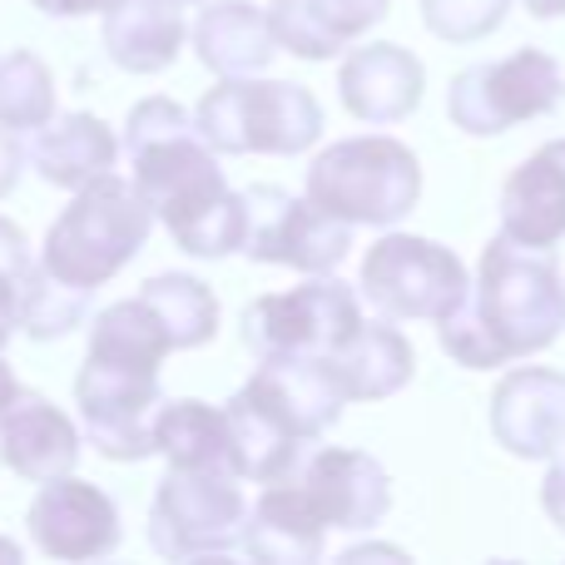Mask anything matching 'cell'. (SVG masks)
Wrapping results in <instances>:
<instances>
[{"label":"cell","instance_id":"1","mask_svg":"<svg viewBox=\"0 0 565 565\" xmlns=\"http://www.w3.org/2000/svg\"><path fill=\"white\" fill-rule=\"evenodd\" d=\"M125 154L135 164L129 179L184 254L228 258L248 248V194L228 189L218 149L184 105L164 95L139 99L125 119Z\"/></svg>","mask_w":565,"mask_h":565},{"label":"cell","instance_id":"2","mask_svg":"<svg viewBox=\"0 0 565 565\" xmlns=\"http://www.w3.org/2000/svg\"><path fill=\"white\" fill-rule=\"evenodd\" d=\"M565 328V278L551 248H526L497 234L481 248L471 292L451 318L437 322L441 348L471 372L536 358Z\"/></svg>","mask_w":565,"mask_h":565},{"label":"cell","instance_id":"3","mask_svg":"<svg viewBox=\"0 0 565 565\" xmlns=\"http://www.w3.org/2000/svg\"><path fill=\"white\" fill-rule=\"evenodd\" d=\"M174 352L169 328L145 298L109 302L95 312L85 367L75 377V407L85 422L89 447L109 461L159 457L154 417H159V367Z\"/></svg>","mask_w":565,"mask_h":565},{"label":"cell","instance_id":"4","mask_svg":"<svg viewBox=\"0 0 565 565\" xmlns=\"http://www.w3.org/2000/svg\"><path fill=\"white\" fill-rule=\"evenodd\" d=\"M348 402L332 358H264V367L224 407L234 427L238 477L258 487L298 477L302 447L318 441Z\"/></svg>","mask_w":565,"mask_h":565},{"label":"cell","instance_id":"5","mask_svg":"<svg viewBox=\"0 0 565 565\" xmlns=\"http://www.w3.org/2000/svg\"><path fill=\"white\" fill-rule=\"evenodd\" d=\"M154 218V204L139 194L135 179H119L109 169V174L89 179L85 189H75L70 209L50 224L45 244H40V264L60 282L95 292L149 244Z\"/></svg>","mask_w":565,"mask_h":565},{"label":"cell","instance_id":"6","mask_svg":"<svg viewBox=\"0 0 565 565\" xmlns=\"http://www.w3.org/2000/svg\"><path fill=\"white\" fill-rule=\"evenodd\" d=\"M199 135L218 154H308L322 139V105L292 79L218 75V85L194 109Z\"/></svg>","mask_w":565,"mask_h":565},{"label":"cell","instance_id":"7","mask_svg":"<svg viewBox=\"0 0 565 565\" xmlns=\"http://www.w3.org/2000/svg\"><path fill=\"white\" fill-rule=\"evenodd\" d=\"M308 199L338 214L342 224L392 228L417 209L422 199V164L402 139L358 135L328 145L308 164Z\"/></svg>","mask_w":565,"mask_h":565},{"label":"cell","instance_id":"8","mask_svg":"<svg viewBox=\"0 0 565 565\" xmlns=\"http://www.w3.org/2000/svg\"><path fill=\"white\" fill-rule=\"evenodd\" d=\"M358 292L332 274H308V282L288 292L254 298L238 318L244 348L264 358H338L362 328Z\"/></svg>","mask_w":565,"mask_h":565},{"label":"cell","instance_id":"9","mask_svg":"<svg viewBox=\"0 0 565 565\" xmlns=\"http://www.w3.org/2000/svg\"><path fill=\"white\" fill-rule=\"evenodd\" d=\"M248 511L254 507L238 491V477L169 467L154 491V507H149V546L164 561L224 556V551L244 546Z\"/></svg>","mask_w":565,"mask_h":565},{"label":"cell","instance_id":"10","mask_svg":"<svg viewBox=\"0 0 565 565\" xmlns=\"http://www.w3.org/2000/svg\"><path fill=\"white\" fill-rule=\"evenodd\" d=\"M358 288L382 318L441 322L467 302L471 278H467V264L447 244H431V238H417V234H387L362 258Z\"/></svg>","mask_w":565,"mask_h":565},{"label":"cell","instance_id":"11","mask_svg":"<svg viewBox=\"0 0 565 565\" xmlns=\"http://www.w3.org/2000/svg\"><path fill=\"white\" fill-rule=\"evenodd\" d=\"M561 99H565V70L556 65V55L526 45L507 60L461 70L447 89V115L461 135L491 139L526 125V119L551 115Z\"/></svg>","mask_w":565,"mask_h":565},{"label":"cell","instance_id":"12","mask_svg":"<svg viewBox=\"0 0 565 565\" xmlns=\"http://www.w3.org/2000/svg\"><path fill=\"white\" fill-rule=\"evenodd\" d=\"M248 194V248L254 264L298 268V274H332L352 248V224L312 204L308 194H288L274 184H254Z\"/></svg>","mask_w":565,"mask_h":565},{"label":"cell","instance_id":"13","mask_svg":"<svg viewBox=\"0 0 565 565\" xmlns=\"http://www.w3.org/2000/svg\"><path fill=\"white\" fill-rule=\"evenodd\" d=\"M25 526L30 541L50 561H99L109 551H119V541H125L115 497L105 487H95V481L75 477V471L40 481V491L30 497Z\"/></svg>","mask_w":565,"mask_h":565},{"label":"cell","instance_id":"14","mask_svg":"<svg viewBox=\"0 0 565 565\" xmlns=\"http://www.w3.org/2000/svg\"><path fill=\"white\" fill-rule=\"evenodd\" d=\"M298 487L308 491L312 511L328 521V531H372L392 507L387 467L367 451L322 447L298 467Z\"/></svg>","mask_w":565,"mask_h":565},{"label":"cell","instance_id":"15","mask_svg":"<svg viewBox=\"0 0 565 565\" xmlns=\"http://www.w3.org/2000/svg\"><path fill=\"white\" fill-rule=\"evenodd\" d=\"M491 437L521 461L565 451V372L511 367L491 392Z\"/></svg>","mask_w":565,"mask_h":565},{"label":"cell","instance_id":"16","mask_svg":"<svg viewBox=\"0 0 565 565\" xmlns=\"http://www.w3.org/2000/svg\"><path fill=\"white\" fill-rule=\"evenodd\" d=\"M79 427L45 397V392L15 387L0 397V467H10L25 481L70 477L79 461Z\"/></svg>","mask_w":565,"mask_h":565},{"label":"cell","instance_id":"17","mask_svg":"<svg viewBox=\"0 0 565 565\" xmlns=\"http://www.w3.org/2000/svg\"><path fill=\"white\" fill-rule=\"evenodd\" d=\"M422 89H427L422 60L392 40L352 50L338 70V99L362 125H402L422 105Z\"/></svg>","mask_w":565,"mask_h":565},{"label":"cell","instance_id":"18","mask_svg":"<svg viewBox=\"0 0 565 565\" xmlns=\"http://www.w3.org/2000/svg\"><path fill=\"white\" fill-rule=\"evenodd\" d=\"M501 234L526 248H556L565 238V139L541 145L501 189Z\"/></svg>","mask_w":565,"mask_h":565},{"label":"cell","instance_id":"19","mask_svg":"<svg viewBox=\"0 0 565 565\" xmlns=\"http://www.w3.org/2000/svg\"><path fill=\"white\" fill-rule=\"evenodd\" d=\"M322 536H328V521L312 511L298 477H288L264 487V497L254 501L244 551L264 565H312L322 556Z\"/></svg>","mask_w":565,"mask_h":565},{"label":"cell","instance_id":"20","mask_svg":"<svg viewBox=\"0 0 565 565\" xmlns=\"http://www.w3.org/2000/svg\"><path fill=\"white\" fill-rule=\"evenodd\" d=\"M278 30L254 0H214L194 20V55L214 75H258L278 55Z\"/></svg>","mask_w":565,"mask_h":565},{"label":"cell","instance_id":"21","mask_svg":"<svg viewBox=\"0 0 565 565\" xmlns=\"http://www.w3.org/2000/svg\"><path fill=\"white\" fill-rule=\"evenodd\" d=\"M392 0H268L278 45L298 60H332L387 15Z\"/></svg>","mask_w":565,"mask_h":565},{"label":"cell","instance_id":"22","mask_svg":"<svg viewBox=\"0 0 565 565\" xmlns=\"http://www.w3.org/2000/svg\"><path fill=\"white\" fill-rule=\"evenodd\" d=\"M115 159H119V139L109 135L105 119L85 115V109L79 115H55L30 139V164L55 189H85L89 179L109 174Z\"/></svg>","mask_w":565,"mask_h":565},{"label":"cell","instance_id":"23","mask_svg":"<svg viewBox=\"0 0 565 565\" xmlns=\"http://www.w3.org/2000/svg\"><path fill=\"white\" fill-rule=\"evenodd\" d=\"M189 25L174 0H119L105 10V50L129 75H159L179 60Z\"/></svg>","mask_w":565,"mask_h":565},{"label":"cell","instance_id":"24","mask_svg":"<svg viewBox=\"0 0 565 565\" xmlns=\"http://www.w3.org/2000/svg\"><path fill=\"white\" fill-rule=\"evenodd\" d=\"M154 447H159V457H164L169 467L238 477L234 427H228V412L214 407V402H199V397L164 402L159 417H154Z\"/></svg>","mask_w":565,"mask_h":565},{"label":"cell","instance_id":"25","mask_svg":"<svg viewBox=\"0 0 565 565\" xmlns=\"http://www.w3.org/2000/svg\"><path fill=\"white\" fill-rule=\"evenodd\" d=\"M332 362H338L342 387H348L352 402L397 397V392L412 382V372H417V352H412V342L402 338L392 322H362L358 338H352Z\"/></svg>","mask_w":565,"mask_h":565},{"label":"cell","instance_id":"26","mask_svg":"<svg viewBox=\"0 0 565 565\" xmlns=\"http://www.w3.org/2000/svg\"><path fill=\"white\" fill-rule=\"evenodd\" d=\"M139 298L164 318L169 328V342L174 352H189V348H204L214 342L218 332V298L204 278H189V274H159L139 288Z\"/></svg>","mask_w":565,"mask_h":565},{"label":"cell","instance_id":"27","mask_svg":"<svg viewBox=\"0 0 565 565\" xmlns=\"http://www.w3.org/2000/svg\"><path fill=\"white\" fill-rule=\"evenodd\" d=\"M0 119L20 135H35L55 119V75L30 50L0 55Z\"/></svg>","mask_w":565,"mask_h":565},{"label":"cell","instance_id":"28","mask_svg":"<svg viewBox=\"0 0 565 565\" xmlns=\"http://www.w3.org/2000/svg\"><path fill=\"white\" fill-rule=\"evenodd\" d=\"M89 322V288H75V282H60L45 264L35 268L25 292V318H20V332L35 342H55L65 332L85 328Z\"/></svg>","mask_w":565,"mask_h":565},{"label":"cell","instance_id":"29","mask_svg":"<svg viewBox=\"0 0 565 565\" xmlns=\"http://www.w3.org/2000/svg\"><path fill=\"white\" fill-rule=\"evenodd\" d=\"M35 268H40V258L30 254V238L20 234L10 218H0V352H6V342L20 332L25 292H30Z\"/></svg>","mask_w":565,"mask_h":565},{"label":"cell","instance_id":"30","mask_svg":"<svg viewBox=\"0 0 565 565\" xmlns=\"http://www.w3.org/2000/svg\"><path fill=\"white\" fill-rule=\"evenodd\" d=\"M511 0H422V25L437 40L451 45H471V40H487L491 30H501Z\"/></svg>","mask_w":565,"mask_h":565},{"label":"cell","instance_id":"31","mask_svg":"<svg viewBox=\"0 0 565 565\" xmlns=\"http://www.w3.org/2000/svg\"><path fill=\"white\" fill-rule=\"evenodd\" d=\"M20 169H25V145H20V129H10L0 119V199L20 184Z\"/></svg>","mask_w":565,"mask_h":565},{"label":"cell","instance_id":"32","mask_svg":"<svg viewBox=\"0 0 565 565\" xmlns=\"http://www.w3.org/2000/svg\"><path fill=\"white\" fill-rule=\"evenodd\" d=\"M541 507H546L551 526L565 536V451L551 457V471H546V481H541Z\"/></svg>","mask_w":565,"mask_h":565},{"label":"cell","instance_id":"33","mask_svg":"<svg viewBox=\"0 0 565 565\" xmlns=\"http://www.w3.org/2000/svg\"><path fill=\"white\" fill-rule=\"evenodd\" d=\"M35 10H45V15H60V20H75V15H105V10H115L119 0H30Z\"/></svg>","mask_w":565,"mask_h":565},{"label":"cell","instance_id":"34","mask_svg":"<svg viewBox=\"0 0 565 565\" xmlns=\"http://www.w3.org/2000/svg\"><path fill=\"white\" fill-rule=\"evenodd\" d=\"M526 10L536 20H556V15H565V0H526Z\"/></svg>","mask_w":565,"mask_h":565},{"label":"cell","instance_id":"35","mask_svg":"<svg viewBox=\"0 0 565 565\" xmlns=\"http://www.w3.org/2000/svg\"><path fill=\"white\" fill-rule=\"evenodd\" d=\"M20 382H15V372H10V362H6V352H0V397H10Z\"/></svg>","mask_w":565,"mask_h":565},{"label":"cell","instance_id":"36","mask_svg":"<svg viewBox=\"0 0 565 565\" xmlns=\"http://www.w3.org/2000/svg\"><path fill=\"white\" fill-rule=\"evenodd\" d=\"M0 556H6V561H15V556H20V551H15V546H10V541H0Z\"/></svg>","mask_w":565,"mask_h":565},{"label":"cell","instance_id":"37","mask_svg":"<svg viewBox=\"0 0 565 565\" xmlns=\"http://www.w3.org/2000/svg\"><path fill=\"white\" fill-rule=\"evenodd\" d=\"M174 6H194V0H174Z\"/></svg>","mask_w":565,"mask_h":565}]
</instances>
